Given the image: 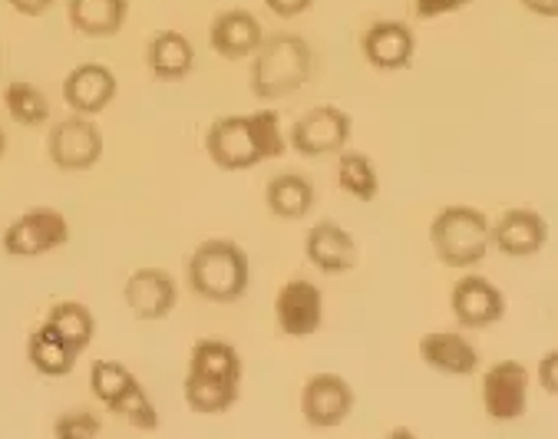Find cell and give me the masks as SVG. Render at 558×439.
<instances>
[{"instance_id":"6da1fadb","label":"cell","mask_w":558,"mask_h":439,"mask_svg":"<svg viewBox=\"0 0 558 439\" xmlns=\"http://www.w3.org/2000/svg\"><path fill=\"white\" fill-rule=\"evenodd\" d=\"M288 153V133L275 106H258L252 113L215 117L205 130V156L221 172H248L268 159Z\"/></svg>"},{"instance_id":"7a4b0ae2","label":"cell","mask_w":558,"mask_h":439,"mask_svg":"<svg viewBox=\"0 0 558 439\" xmlns=\"http://www.w3.org/2000/svg\"><path fill=\"white\" fill-rule=\"evenodd\" d=\"M242 377H245V364L235 344L221 338L195 341L182 380L185 406L198 416L229 413L242 397Z\"/></svg>"},{"instance_id":"3957f363","label":"cell","mask_w":558,"mask_h":439,"mask_svg":"<svg viewBox=\"0 0 558 439\" xmlns=\"http://www.w3.org/2000/svg\"><path fill=\"white\" fill-rule=\"evenodd\" d=\"M185 281L208 304H239L252 288V258L232 239H205L185 261Z\"/></svg>"},{"instance_id":"277c9868","label":"cell","mask_w":558,"mask_h":439,"mask_svg":"<svg viewBox=\"0 0 558 439\" xmlns=\"http://www.w3.org/2000/svg\"><path fill=\"white\" fill-rule=\"evenodd\" d=\"M314 76V50L294 31H278L265 37L252 57L248 89L258 102H281L294 96Z\"/></svg>"},{"instance_id":"5b68a950","label":"cell","mask_w":558,"mask_h":439,"mask_svg":"<svg viewBox=\"0 0 558 439\" xmlns=\"http://www.w3.org/2000/svg\"><path fill=\"white\" fill-rule=\"evenodd\" d=\"M429 248L439 265L470 271L489 255V215L476 205H442L426 229Z\"/></svg>"},{"instance_id":"8992f818","label":"cell","mask_w":558,"mask_h":439,"mask_svg":"<svg viewBox=\"0 0 558 439\" xmlns=\"http://www.w3.org/2000/svg\"><path fill=\"white\" fill-rule=\"evenodd\" d=\"M89 390L99 400L102 410H109L113 416H123L130 426L143 429V432H156L159 429V406L153 403L149 390L140 383V377L120 364L99 357L89 367Z\"/></svg>"},{"instance_id":"52a82bcc","label":"cell","mask_w":558,"mask_h":439,"mask_svg":"<svg viewBox=\"0 0 558 439\" xmlns=\"http://www.w3.org/2000/svg\"><path fill=\"white\" fill-rule=\"evenodd\" d=\"M73 229L66 222V215L53 205H34L27 211H21L14 222L0 235V248H4L8 258H44L53 255L57 248H63L70 242Z\"/></svg>"},{"instance_id":"ba28073f","label":"cell","mask_w":558,"mask_h":439,"mask_svg":"<svg viewBox=\"0 0 558 439\" xmlns=\"http://www.w3.org/2000/svg\"><path fill=\"white\" fill-rule=\"evenodd\" d=\"M351 133H354V120L348 109L333 106V102H320V106H311L307 113H301L291 123L288 149L304 159H327V156H338L351 146Z\"/></svg>"},{"instance_id":"9c48e42d","label":"cell","mask_w":558,"mask_h":439,"mask_svg":"<svg viewBox=\"0 0 558 439\" xmlns=\"http://www.w3.org/2000/svg\"><path fill=\"white\" fill-rule=\"evenodd\" d=\"M102 153H106L102 130L89 117L70 113L66 120L53 123L47 133V156L60 172H89L99 166Z\"/></svg>"},{"instance_id":"30bf717a","label":"cell","mask_w":558,"mask_h":439,"mask_svg":"<svg viewBox=\"0 0 558 439\" xmlns=\"http://www.w3.org/2000/svg\"><path fill=\"white\" fill-rule=\"evenodd\" d=\"M529 367L522 361H496L483 370L480 380V400L493 423H515L529 410Z\"/></svg>"},{"instance_id":"8fae6325","label":"cell","mask_w":558,"mask_h":439,"mask_svg":"<svg viewBox=\"0 0 558 439\" xmlns=\"http://www.w3.org/2000/svg\"><path fill=\"white\" fill-rule=\"evenodd\" d=\"M357 406V393L348 383V377L317 370L301 387V416L314 429H333L341 426Z\"/></svg>"},{"instance_id":"7c38bea8","label":"cell","mask_w":558,"mask_h":439,"mask_svg":"<svg viewBox=\"0 0 558 439\" xmlns=\"http://www.w3.org/2000/svg\"><path fill=\"white\" fill-rule=\"evenodd\" d=\"M275 324L284 338H314L324 327V291L311 278H288L275 294Z\"/></svg>"},{"instance_id":"4fadbf2b","label":"cell","mask_w":558,"mask_h":439,"mask_svg":"<svg viewBox=\"0 0 558 439\" xmlns=\"http://www.w3.org/2000/svg\"><path fill=\"white\" fill-rule=\"evenodd\" d=\"M450 310L463 331H489L506 317V294L486 275H463L450 288Z\"/></svg>"},{"instance_id":"5bb4252c","label":"cell","mask_w":558,"mask_h":439,"mask_svg":"<svg viewBox=\"0 0 558 439\" xmlns=\"http://www.w3.org/2000/svg\"><path fill=\"white\" fill-rule=\"evenodd\" d=\"M361 57L377 73H400L416 57V31L407 21L384 17L361 31Z\"/></svg>"},{"instance_id":"9a60e30c","label":"cell","mask_w":558,"mask_h":439,"mask_svg":"<svg viewBox=\"0 0 558 439\" xmlns=\"http://www.w3.org/2000/svg\"><path fill=\"white\" fill-rule=\"evenodd\" d=\"M304 258L327 278H341L357 268L361 245L357 239L333 218H320L304 235Z\"/></svg>"},{"instance_id":"2e32d148","label":"cell","mask_w":558,"mask_h":439,"mask_svg":"<svg viewBox=\"0 0 558 439\" xmlns=\"http://www.w3.org/2000/svg\"><path fill=\"white\" fill-rule=\"evenodd\" d=\"M117 96H120L117 73L109 70L106 63H96V60L76 63L63 80V102L76 117L96 120L99 113H106V109L113 106Z\"/></svg>"},{"instance_id":"e0dca14e","label":"cell","mask_w":558,"mask_h":439,"mask_svg":"<svg viewBox=\"0 0 558 439\" xmlns=\"http://www.w3.org/2000/svg\"><path fill=\"white\" fill-rule=\"evenodd\" d=\"M265 24L248 8H226L208 24V50L221 60H252L265 44Z\"/></svg>"},{"instance_id":"ac0fdd59","label":"cell","mask_w":558,"mask_h":439,"mask_svg":"<svg viewBox=\"0 0 558 439\" xmlns=\"http://www.w3.org/2000/svg\"><path fill=\"white\" fill-rule=\"evenodd\" d=\"M548 245V222L535 208H506L489 222V248L506 258H532Z\"/></svg>"},{"instance_id":"d6986e66","label":"cell","mask_w":558,"mask_h":439,"mask_svg":"<svg viewBox=\"0 0 558 439\" xmlns=\"http://www.w3.org/2000/svg\"><path fill=\"white\" fill-rule=\"evenodd\" d=\"M123 301L133 310V317H140V320H166L179 304V284L166 268L146 265L126 278Z\"/></svg>"},{"instance_id":"ffe728a7","label":"cell","mask_w":558,"mask_h":439,"mask_svg":"<svg viewBox=\"0 0 558 439\" xmlns=\"http://www.w3.org/2000/svg\"><path fill=\"white\" fill-rule=\"evenodd\" d=\"M416 354L423 367L442 377H473L480 370V351L463 331H429L420 338Z\"/></svg>"},{"instance_id":"44dd1931","label":"cell","mask_w":558,"mask_h":439,"mask_svg":"<svg viewBox=\"0 0 558 439\" xmlns=\"http://www.w3.org/2000/svg\"><path fill=\"white\" fill-rule=\"evenodd\" d=\"M146 70L153 80L159 83H182L192 76L195 70V44L182 34V31H156L149 40H146Z\"/></svg>"},{"instance_id":"7402d4cb","label":"cell","mask_w":558,"mask_h":439,"mask_svg":"<svg viewBox=\"0 0 558 439\" xmlns=\"http://www.w3.org/2000/svg\"><path fill=\"white\" fill-rule=\"evenodd\" d=\"M130 0H66V21L86 40H113L130 24Z\"/></svg>"},{"instance_id":"603a6c76","label":"cell","mask_w":558,"mask_h":439,"mask_svg":"<svg viewBox=\"0 0 558 439\" xmlns=\"http://www.w3.org/2000/svg\"><path fill=\"white\" fill-rule=\"evenodd\" d=\"M314 202H317V188L301 172H278L265 182V205L275 218H284V222H301L304 215H311Z\"/></svg>"},{"instance_id":"cb8c5ba5","label":"cell","mask_w":558,"mask_h":439,"mask_svg":"<svg viewBox=\"0 0 558 439\" xmlns=\"http://www.w3.org/2000/svg\"><path fill=\"white\" fill-rule=\"evenodd\" d=\"M80 357H83V354H76L60 334H53L44 320L27 334V364H31L40 377H47V380H63V377H70V374L76 370V361H80Z\"/></svg>"},{"instance_id":"d4e9b609","label":"cell","mask_w":558,"mask_h":439,"mask_svg":"<svg viewBox=\"0 0 558 439\" xmlns=\"http://www.w3.org/2000/svg\"><path fill=\"white\" fill-rule=\"evenodd\" d=\"M0 102H4V113L11 117V123L24 130H40L50 123V99L31 80H11L0 89Z\"/></svg>"},{"instance_id":"484cf974","label":"cell","mask_w":558,"mask_h":439,"mask_svg":"<svg viewBox=\"0 0 558 439\" xmlns=\"http://www.w3.org/2000/svg\"><path fill=\"white\" fill-rule=\"evenodd\" d=\"M44 324L50 327L53 334H60L76 354H86V347L96 338V317L83 301H57V304H50Z\"/></svg>"},{"instance_id":"4316f807","label":"cell","mask_w":558,"mask_h":439,"mask_svg":"<svg viewBox=\"0 0 558 439\" xmlns=\"http://www.w3.org/2000/svg\"><path fill=\"white\" fill-rule=\"evenodd\" d=\"M338 188L354 198V202H377L380 195V172L374 166V159L361 149H344L338 153Z\"/></svg>"},{"instance_id":"83f0119b","label":"cell","mask_w":558,"mask_h":439,"mask_svg":"<svg viewBox=\"0 0 558 439\" xmlns=\"http://www.w3.org/2000/svg\"><path fill=\"white\" fill-rule=\"evenodd\" d=\"M53 439H96L102 432V419L93 410H70L53 419Z\"/></svg>"},{"instance_id":"f1b7e54d","label":"cell","mask_w":558,"mask_h":439,"mask_svg":"<svg viewBox=\"0 0 558 439\" xmlns=\"http://www.w3.org/2000/svg\"><path fill=\"white\" fill-rule=\"evenodd\" d=\"M466 8H473V0H413V17L416 21H442L463 14Z\"/></svg>"},{"instance_id":"f546056e","label":"cell","mask_w":558,"mask_h":439,"mask_svg":"<svg viewBox=\"0 0 558 439\" xmlns=\"http://www.w3.org/2000/svg\"><path fill=\"white\" fill-rule=\"evenodd\" d=\"M265 8L278 21H298V17H304L314 8V0H265Z\"/></svg>"},{"instance_id":"4dcf8cb0","label":"cell","mask_w":558,"mask_h":439,"mask_svg":"<svg viewBox=\"0 0 558 439\" xmlns=\"http://www.w3.org/2000/svg\"><path fill=\"white\" fill-rule=\"evenodd\" d=\"M538 383L548 397L558 393V351H545L538 361Z\"/></svg>"},{"instance_id":"1f68e13d","label":"cell","mask_w":558,"mask_h":439,"mask_svg":"<svg viewBox=\"0 0 558 439\" xmlns=\"http://www.w3.org/2000/svg\"><path fill=\"white\" fill-rule=\"evenodd\" d=\"M8 8L21 17H44L57 8V0H8Z\"/></svg>"},{"instance_id":"d6a6232c","label":"cell","mask_w":558,"mask_h":439,"mask_svg":"<svg viewBox=\"0 0 558 439\" xmlns=\"http://www.w3.org/2000/svg\"><path fill=\"white\" fill-rule=\"evenodd\" d=\"M519 4L532 17H542V21H555L558 17V0H519Z\"/></svg>"},{"instance_id":"836d02e7","label":"cell","mask_w":558,"mask_h":439,"mask_svg":"<svg viewBox=\"0 0 558 439\" xmlns=\"http://www.w3.org/2000/svg\"><path fill=\"white\" fill-rule=\"evenodd\" d=\"M387 439H420L410 426H393L390 432H387Z\"/></svg>"},{"instance_id":"e575fe53","label":"cell","mask_w":558,"mask_h":439,"mask_svg":"<svg viewBox=\"0 0 558 439\" xmlns=\"http://www.w3.org/2000/svg\"><path fill=\"white\" fill-rule=\"evenodd\" d=\"M8 156V130H4V123H0V159Z\"/></svg>"},{"instance_id":"d590c367","label":"cell","mask_w":558,"mask_h":439,"mask_svg":"<svg viewBox=\"0 0 558 439\" xmlns=\"http://www.w3.org/2000/svg\"><path fill=\"white\" fill-rule=\"evenodd\" d=\"M0 66H4V47H0Z\"/></svg>"}]
</instances>
